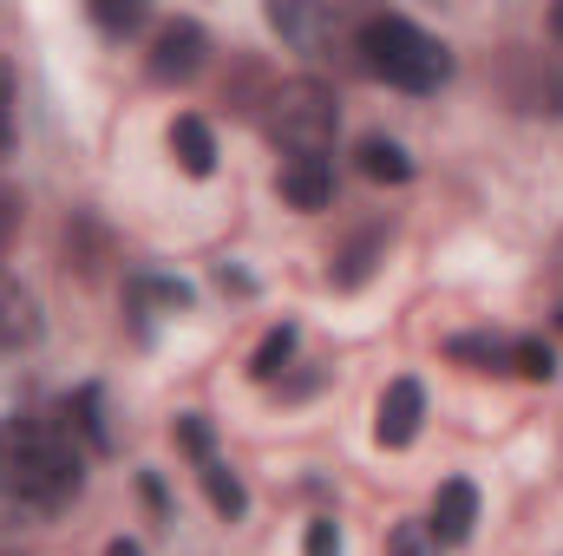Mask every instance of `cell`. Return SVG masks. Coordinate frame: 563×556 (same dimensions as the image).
<instances>
[{
	"instance_id": "2",
	"label": "cell",
	"mask_w": 563,
	"mask_h": 556,
	"mask_svg": "<svg viewBox=\"0 0 563 556\" xmlns=\"http://www.w3.org/2000/svg\"><path fill=\"white\" fill-rule=\"evenodd\" d=\"M361 53H367V66L387 79V86H400V92H439L445 79H452V53L413 26L407 13H367L361 20Z\"/></svg>"
},
{
	"instance_id": "26",
	"label": "cell",
	"mask_w": 563,
	"mask_h": 556,
	"mask_svg": "<svg viewBox=\"0 0 563 556\" xmlns=\"http://www.w3.org/2000/svg\"><path fill=\"white\" fill-rule=\"evenodd\" d=\"M551 281L563 288V236H558V249H551Z\"/></svg>"
},
{
	"instance_id": "24",
	"label": "cell",
	"mask_w": 563,
	"mask_h": 556,
	"mask_svg": "<svg viewBox=\"0 0 563 556\" xmlns=\"http://www.w3.org/2000/svg\"><path fill=\"white\" fill-rule=\"evenodd\" d=\"M13 144V73H7V59H0V151Z\"/></svg>"
},
{
	"instance_id": "5",
	"label": "cell",
	"mask_w": 563,
	"mask_h": 556,
	"mask_svg": "<svg viewBox=\"0 0 563 556\" xmlns=\"http://www.w3.org/2000/svg\"><path fill=\"white\" fill-rule=\"evenodd\" d=\"M420 419H426L420 380H387V393H380V407H374V438H380L387 452H400V445L420 438Z\"/></svg>"
},
{
	"instance_id": "7",
	"label": "cell",
	"mask_w": 563,
	"mask_h": 556,
	"mask_svg": "<svg viewBox=\"0 0 563 556\" xmlns=\"http://www.w3.org/2000/svg\"><path fill=\"white\" fill-rule=\"evenodd\" d=\"M282 197L295 210H328L334 203V157H288L282 164Z\"/></svg>"
},
{
	"instance_id": "9",
	"label": "cell",
	"mask_w": 563,
	"mask_h": 556,
	"mask_svg": "<svg viewBox=\"0 0 563 556\" xmlns=\"http://www.w3.org/2000/svg\"><path fill=\"white\" fill-rule=\"evenodd\" d=\"M170 157H177L184 177H210V170H217V138H210V125H203L197 112L170 119Z\"/></svg>"
},
{
	"instance_id": "22",
	"label": "cell",
	"mask_w": 563,
	"mask_h": 556,
	"mask_svg": "<svg viewBox=\"0 0 563 556\" xmlns=\"http://www.w3.org/2000/svg\"><path fill=\"white\" fill-rule=\"evenodd\" d=\"M177 445H184V452H190L197 465H203V458H217V452H210V425H203L197 413H184V419H177Z\"/></svg>"
},
{
	"instance_id": "3",
	"label": "cell",
	"mask_w": 563,
	"mask_h": 556,
	"mask_svg": "<svg viewBox=\"0 0 563 556\" xmlns=\"http://www.w3.org/2000/svg\"><path fill=\"white\" fill-rule=\"evenodd\" d=\"M334 132H341L334 86H321V79H288V86H276V99H269V138L288 157H328L334 151Z\"/></svg>"
},
{
	"instance_id": "16",
	"label": "cell",
	"mask_w": 563,
	"mask_h": 556,
	"mask_svg": "<svg viewBox=\"0 0 563 556\" xmlns=\"http://www.w3.org/2000/svg\"><path fill=\"white\" fill-rule=\"evenodd\" d=\"M295 341H301V334H295V321L269 327V334H263V347H256V360H250V374H256V380H276L282 367H288V354H295Z\"/></svg>"
},
{
	"instance_id": "14",
	"label": "cell",
	"mask_w": 563,
	"mask_h": 556,
	"mask_svg": "<svg viewBox=\"0 0 563 556\" xmlns=\"http://www.w3.org/2000/svg\"><path fill=\"white\" fill-rule=\"evenodd\" d=\"M445 354H452V360H465L472 374H505V367H511V347H505L498 334H452V341H445Z\"/></svg>"
},
{
	"instance_id": "4",
	"label": "cell",
	"mask_w": 563,
	"mask_h": 556,
	"mask_svg": "<svg viewBox=\"0 0 563 556\" xmlns=\"http://www.w3.org/2000/svg\"><path fill=\"white\" fill-rule=\"evenodd\" d=\"M203 53H210V33L197 20H164L151 33V79L157 86H190L203 73Z\"/></svg>"
},
{
	"instance_id": "15",
	"label": "cell",
	"mask_w": 563,
	"mask_h": 556,
	"mask_svg": "<svg viewBox=\"0 0 563 556\" xmlns=\"http://www.w3.org/2000/svg\"><path fill=\"white\" fill-rule=\"evenodd\" d=\"M66 419L86 432L92 452H112V432H106V393H99V387H79V393L66 400Z\"/></svg>"
},
{
	"instance_id": "1",
	"label": "cell",
	"mask_w": 563,
	"mask_h": 556,
	"mask_svg": "<svg viewBox=\"0 0 563 556\" xmlns=\"http://www.w3.org/2000/svg\"><path fill=\"white\" fill-rule=\"evenodd\" d=\"M86 485V465L73 452V432L59 419L40 413H7L0 419V498L33 511V518H53L79 498Z\"/></svg>"
},
{
	"instance_id": "13",
	"label": "cell",
	"mask_w": 563,
	"mask_h": 556,
	"mask_svg": "<svg viewBox=\"0 0 563 556\" xmlns=\"http://www.w3.org/2000/svg\"><path fill=\"white\" fill-rule=\"evenodd\" d=\"M354 157H361V177H374V184H407V177H413V157H407L394 138H380V132L361 138Z\"/></svg>"
},
{
	"instance_id": "20",
	"label": "cell",
	"mask_w": 563,
	"mask_h": 556,
	"mask_svg": "<svg viewBox=\"0 0 563 556\" xmlns=\"http://www.w3.org/2000/svg\"><path fill=\"white\" fill-rule=\"evenodd\" d=\"M387 556H439V544H432L426 524H400V531L387 537Z\"/></svg>"
},
{
	"instance_id": "27",
	"label": "cell",
	"mask_w": 563,
	"mask_h": 556,
	"mask_svg": "<svg viewBox=\"0 0 563 556\" xmlns=\"http://www.w3.org/2000/svg\"><path fill=\"white\" fill-rule=\"evenodd\" d=\"M551 33H558V40H563V0H558V7H551Z\"/></svg>"
},
{
	"instance_id": "28",
	"label": "cell",
	"mask_w": 563,
	"mask_h": 556,
	"mask_svg": "<svg viewBox=\"0 0 563 556\" xmlns=\"http://www.w3.org/2000/svg\"><path fill=\"white\" fill-rule=\"evenodd\" d=\"M558 327H563V308H558Z\"/></svg>"
},
{
	"instance_id": "23",
	"label": "cell",
	"mask_w": 563,
	"mask_h": 556,
	"mask_svg": "<svg viewBox=\"0 0 563 556\" xmlns=\"http://www.w3.org/2000/svg\"><path fill=\"white\" fill-rule=\"evenodd\" d=\"M308 556H341V524H308Z\"/></svg>"
},
{
	"instance_id": "25",
	"label": "cell",
	"mask_w": 563,
	"mask_h": 556,
	"mask_svg": "<svg viewBox=\"0 0 563 556\" xmlns=\"http://www.w3.org/2000/svg\"><path fill=\"white\" fill-rule=\"evenodd\" d=\"M106 556H144V551L132 544V537H112V544H106Z\"/></svg>"
},
{
	"instance_id": "12",
	"label": "cell",
	"mask_w": 563,
	"mask_h": 556,
	"mask_svg": "<svg viewBox=\"0 0 563 556\" xmlns=\"http://www.w3.org/2000/svg\"><path fill=\"white\" fill-rule=\"evenodd\" d=\"M269 26H276L282 40H295V46H314L321 26H334V13L328 7H301V0H276L269 7Z\"/></svg>"
},
{
	"instance_id": "6",
	"label": "cell",
	"mask_w": 563,
	"mask_h": 556,
	"mask_svg": "<svg viewBox=\"0 0 563 556\" xmlns=\"http://www.w3.org/2000/svg\"><path fill=\"white\" fill-rule=\"evenodd\" d=\"M472 524H478V491H472L465 478H445L439 498H432V524H426L432 544H465Z\"/></svg>"
},
{
	"instance_id": "8",
	"label": "cell",
	"mask_w": 563,
	"mask_h": 556,
	"mask_svg": "<svg viewBox=\"0 0 563 556\" xmlns=\"http://www.w3.org/2000/svg\"><path fill=\"white\" fill-rule=\"evenodd\" d=\"M40 341V301L13 276H0V354H20Z\"/></svg>"
},
{
	"instance_id": "19",
	"label": "cell",
	"mask_w": 563,
	"mask_h": 556,
	"mask_svg": "<svg viewBox=\"0 0 563 556\" xmlns=\"http://www.w3.org/2000/svg\"><path fill=\"white\" fill-rule=\"evenodd\" d=\"M511 367H518L525 380H551V374H558V354H551L544 341H518V347H511Z\"/></svg>"
},
{
	"instance_id": "10",
	"label": "cell",
	"mask_w": 563,
	"mask_h": 556,
	"mask_svg": "<svg viewBox=\"0 0 563 556\" xmlns=\"http://www.w3.org/2000/svg\"><path fill=\"white\" fill-rule=\"evenodd\" d=\"M387 256V230H367V236H354L341 256H334V269H328V281L334 288H361V281L374 276V263Z\"/></svg>"
},
{
	"instance_id": "18",
	"label": "cell",
	"mask_w": 563,
	"mask_h": 556,
	"mask_svg": "<svg viewBox=\"0 0 563 556\" xmlns=\"http://www.w3.org/2000/svg\"><path fill=\"white\" fill-rule=\"evenodd\" d=\"M92 26H106V33H139L144 7L139 0H92Z\"/></svg>"
},
{
	"instance_id": "11",
	"label": "cell",
	"mask_w": 563,
	"mask_h": 556,
	"mask_svg": "<svg viewBox=\"0 0 563 556\" xmlns=\"http://www.w3.org/2000/svg\"><path fill=\"white\" fill-rule=\"evenodd\" d=\"M197 478H203V498L217 504V518H230V524H236V518L250 511V491H243V478H236L223 458H203V465H197Z\"/></svg>"
},
{
	"instance_id": "21",
	"label": "cell",
	"mask_w": 563,
	"mask_h": 556,
	"mask_svg": "<svg viewBox=\"0 0 563 556\" xmlns=\"http://www.w3.org/2000/svg\"><path fill=\"white\" fill-rule=\"evenodd\" d=\"M20 216H26L20 190H13V184H0V256H7V249H13V236H20Z\"/></svg>"
},
{
	"instance_id": "17",
	"label": "cell",
	"mask_w": 563,
	"mask_h": 556,
	"mask_svg": "<svg viewBox=\"0 0 563 556\" xmlns=\"http://www.w3.org/2000/svg\"><path fill=\"white\" fill-rule=\"evenodd\" d=\"M139 308H164V314H190V288L184 281H164V276H144L139 288Z\"/></svg>"
}]
</instances>
